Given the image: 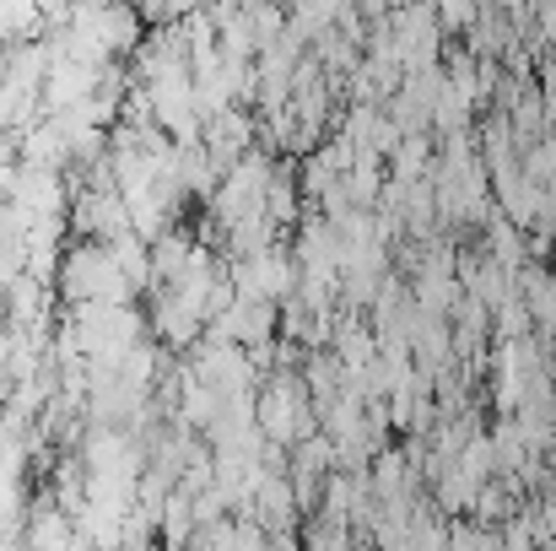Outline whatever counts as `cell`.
Returning <instances> with one entry per match:
<instances>
[{"label": "cell", "mask_w": 556, "mask_h": 551, "mask_svg": "<svg viewBox=\"0 0 556 551\" xmlns=\"http://www.w3.org/2000/svg\"><path fill=\"white\" fill-rule=\"evenodd\" d=\"M54 325L76 347L81 363H119L125 352L152 341L147 336V314L136 303H81V309H65Z\"/></svg>", "instance_id": "cell-1"}, {"label": "cell", "mask_w": 556, "mask_h": 551, "mask_svg": "<svg viewBox=\"0 0 556 551\" xmlns=\"http://www.w3.org/2000/svg\"><path fill=\"white\" fill-rule=\"evenodd\" d=\"M54 298L65 309H81V303H136V292L114 271L109 249L87 243V238H65V254H60V271H54Z\"/></svg>", "instance_id": "cell-2"}, {"label": "cell", "mask_w": 556, "mask_h": 551, "mask_svg": "<svg viewBox=\"0 0 556 551\" xmlns=\"http://www.w3.org/2000/svg\"><path fill=\"white\" fill-rule=\"evenodd\" d=\"M254 427H260V438H265L270 449H281V454L319 433L314 400H308V389H303L298 373H270V378L260 384V395H254Z\"/></svg>", "instance_id": "cell-3"}, {"label": "cell", "mask_w": 556, "mask_h": 551, "mask_svg": "<svg viewBox=\"0 0 556 551\" xmlns=\"http://www.w3.org/2000/svg\"><path fill=\"white\" fill-rule=\"evenodd\" d=\"M222 271H227L232 298H254V303H270V309L298 298V260H292L287 238L260 249V254H249V260H222Z\"/></svg>", "instance_id": "cell-4"}, {"label": "cell", "mask_w": 556, "mask_h": 551, "mask_svg": "<svg viewBox=\"0 0 556 551\" xmlns=\"http://www.w3.org/2000/svg\"><path fill=\"white\" fill-rule=\"evenodd\" d=\"M389 43H394L400 71H427V65H443L448 38L438 33L432 5H400V11H389Z\"/></svg>", "instance_id": "cell-5"}, {"label": "cell", "mask_w": 556, "mask_h": 551, "mask_svg": "<svg viewBox=\"0 0 556 551\" xmlns=\"http://www.w3.org/2000/svg\"><path fill=\"white\" fill-rule=\"evenodd\" d=\"M71 233L87 238V243H114L130 233V216H125V200L114 184H76L71 189Z\"/></svg>", "instance_id": "cell-6"}, {"label": "cell", "mask_w": 556, "mask_h": 551, "mask_svg": "<svg viewBox=\"0 0 556 551\" xmlns=\"http://www.w3.org/2000/svg\"><path fill=\"white\" fill-rule=\"evenodd\" d=\"M200 147L216 158V168L227 174L243 152H254L260 147V125H254V109H222V114H211L205 125H200Z\"/></svg>", "instance_id": "cell-7"}, {"label": "cell", "mask_w": 556, "mask_h": 551, "mask_svg": "<svg viewBox=\"0 0 556 551\" xmlns=\"http://www.w3.org/2000/svg\"><path fill=\"white\" fill-rule=\"evenodd\" d=\"M16 547L22 551H81V541H76L71 514H65V509H54V498H49V492H38V498L27 503V519H22Z\"/></svg>", "instance_id": "cell-8"}, {"label": "cell", "mask_w": 556, "mask_h": 551, "mask_svg": "<svg viewBox=\"0 0 556 551\" xmlns=\"http://www.w3.org/2000/svg\"><path fill=\"white\" fill-rule=\"evenodd\" d=\"M514 292H519V303H525V314H530V325H535V341H541V336H556V271H546L541 260H530V265L514 276Z\"/></svg>", "instance_id": "cell-9"}, {"label": "cell", "mask_w": 556, "mask_h": 551, "mask_svg": "<svg viewBox=\"0 0 556 551\" xmlns=\"http://www.w3.org/2000/svg\"><path fill=\"white\" fill-rule=\"evenodd\" d=\"M265 222L287 238V227L303 222V189H298V163H281L276 158V174L265 184Z\"/></svg>", "instance_id": "cell-10"}, {"label": "cell", "mask_w": 556, "mask_h": 551, "mask_svg": "<svg viewBox=\"0 0 556 551\" xmlns=\"http://www.w3.org/2000/svg\"><path fill=\"white\" fill-rule=\"evenodd\" d=\"M194 233H189L185 222H174V227H163L152 243H147V260H152V287H168L179 271H185V260L194 254Z\"/></svg>", "instance_id": "cell-11"}, {"label": "cell", "mask_w": 556, "mask_h": 551, "mask_svg": "<svg viewBox=\"0 0 556 551\" xmlns=\"http://www.w3.org/2000/svg\"><path fill=\"white\" fill-rule=\"evenodd\" d=\"M476 492H481V481H470L459 465H448L438 481H432V509L454 525V519H470V509H476Z\"/></svg>", "instance_id": "cell-12"}, {"label": "cell", "mask_w": 556, "mask_h": 551, "mask_svg": "<svg viewBox=\"0 0 556 551\" xmlns=\"http://www.w3.org/2000/svg\"><path fill=\"white\" fill-rule=\"evenodd\" d=\"M519 174L535 189H556V136H541V141L519 147Z\"/></svg>", "instance_id": "cell-13"}, {"label": "cell", "mask_w": 556, "mask_h": 551, "mask_svg": "<svg viewBox=\"0 0 556 551\" xmlns=\"http://www.w3.org/2000/svg\"><path fill=\"white\" fill-rule=\"evenodd\" d=\"M448 551H497V530H481L470 519H454L448 525Z\"/></svg>", "instance_id": "cell-14"}, {"label": "cell", "mask_w": 556, "mask_h": 551, "mask_svg": "<svg viewBox=\"0 0 556 551\" xmlns=\"http://www.w3.org/2000/svg\"><path fill=\"white\" fill-rule=\"evenodd\" d=\"M432 16H438V33L448 38V33H470V27L481 22V5H470V0H448V5H438Z\"/></svg>", "instance_id": "cell-15"}, {"label": "cell", "mask_w": 556, "mask_h": 551, "mask_svg": "<svg viewBox=\"0 0 556 551\" xmlns=\"http://www.w3.org/2000/svg\"><path fill=\"white\" fill-rule=\"evenodd\" d=\"M5 389H11V330L0 320V400H5Z\"/></svg>", "instance_id": "cell-16"}]
</instances>
